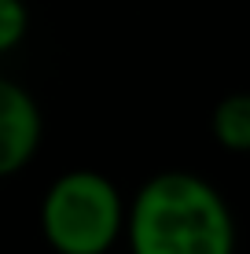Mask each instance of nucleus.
Masks as SVG:
<instances>
[{"mask_svg": "<svg viewBox=\"0 0 250 254\" xmlns=\"http://www.w3.org/2000/svg\"><path fill=\"white\" fill-rule=\"evenodd\" d=\"M30 33V7L26 0H0V56L15 52Z\"/></svg>", "mask_w": 250, "mask_h": 254, "instance_id": "obj_5", "label": "nucleus"}, {"mask_svg": "<svg viewBox=\"0 0 250 254\" xmlns=\"http://www.w3.org/2000/svg\"><path fill=\"white\" fill-rule=\"evenodd\" d=\"M41 236L55 254H107L125 236V199L100 170H66L45 188Z\"/></svg>", "mask_w": 250, "mask_h": 254, "instance_id": "obj_2", "label": "nucleus"}, {"mask_svg": "<svg viewBox=\"0 0 250 254\" xmlns=\"http://www.w3.org/2000/svg\"><path fill=\"white\" fill-rule=\"evenodd\" d=\"M45 140V115L26 85L0 74V181L33 162Z\"/></svg>", "mask_w": 250, "mask_h": 254, "instance_id": "obj_3", "label": "nucleus"}, {"mask_svg": "<svg viewBox=\"0 0 250 254\" xmlns=\"http://www.w3.org/2000/svg\"><path fill=\"white\" fill-rule=\"evenodd\" d=\"M210 133L228 155H250V92H225L213 103Z\"/></svg>", "mask_w": 250, "mask_h": 254, "instance_id": "obj_4", "label": "nucleus"}, {"mask_svg": "<svg viewBox=\"0 0 250 254\" xmlns=\"http://www.w3.org/2000/svg\"><path fill=\"white\" fill-rule=\"evenodd\" d=\"M236 243L228 199L192 170L154 173L125 206L129 254H236Z\"/></svg>", "mask_w": 250, "mask_h": 254, "instance_id": "obj_1", "label": "nucleus"}]
</instances>
